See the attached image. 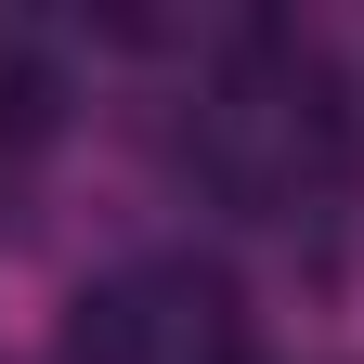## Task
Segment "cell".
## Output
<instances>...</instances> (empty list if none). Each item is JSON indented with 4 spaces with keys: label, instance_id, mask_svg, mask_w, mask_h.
<instances>
[{
    "label": "cell",
    "instance_id": "6da1fadb",
    "mask_svg": "<svg viewBox=\"0 0 364 364\" xmlns=\"http://www.w3.org/2000/svg\"><path fill=\"white\" fill-rule=\"evenodd\" d=\"M53 117H65V78H53V53H26V39H0V156L53 144Z\"/></svg>",
    "mask_w": 364,
    "mask_h": 364
}]
</instances>
